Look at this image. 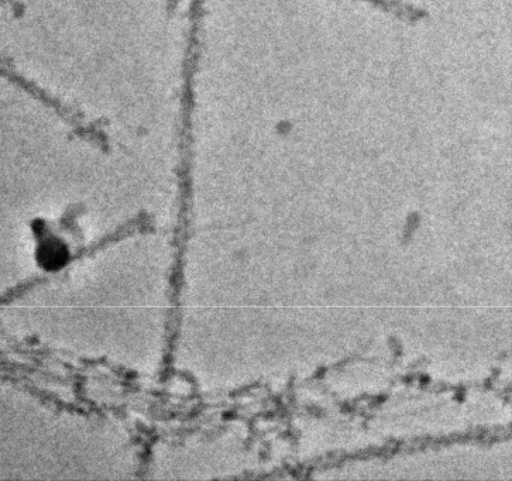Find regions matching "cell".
I'll use <instances>...</instances> for the list:
<instances>
[{
    "instance_id": "6da1fadb",
    "label": "cell",
    "mask_w": 512,
    "mask_h": 481,
    "mask_svg": "<svg viewBox=\"0 0 512 481\" xmlns=\"http://www.w3.org/2000/svg\"><path fill=\"white\" fill-rule=\"evenodd\" d=\"M363 2L370 3L381 12L408 23L421 22L426 17L425 10L412 6L410 3L400 2V0H363Z\"/></svg>"
}]
</instances>
